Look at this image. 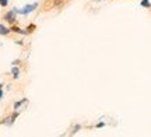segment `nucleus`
<instances>
[{
    "mask_svg": "<svg viewBox=\"0 0 151 137\" xmlns=\"http://www.w3.org/2000/svg\"><path fill=\"white\" fill-rule=\"evenodd\" d=\"M38 6H39L38 3H32V4L24 6V7H22V9H20V10H18V9H14V10H16V13H20V14H22V16H27V14H29V13H32V11L38 7Z\"/></svg>",
    "mask_w": 151,
    "mask_h": 137,
    "instance_id": "nucleus-1",
    "label": "nucleus"
},
{
    "mask_svg": "<svg viewBox=\"0 0 151 137\" xmlns=\"http://www.w3.org/2000/svg\"><path fill=\"white\" fill-rule=\"evenodd\" d=\"M16 14H17L16 10H10V11H7L4 16H3V18H4V20L9 22V24H16V21H17Z\"/></svg>",
    "mask_w": 151,
    "mask_h": 137,
    "instance_id": "nucleus-2",
    "label": "nucleus"
},
{
    "mask_svg": "<svg viewBox=\"0 0 151 137\" xmlns=\"http://www.w3.org/2000/svg\"><path fill=\"white\" fill-rule=\"evenodd\" d=\"M10 29L13 31V32H16V34H22V35H27V34H29L28 31H25V29H21L20 27H16L14 24H13V27H11Z\"/></svg>",
    "mask_w": 151,
    "mask_h": 137,
    "instance_id": "nucleus-3",
    "label": "nucleus"
},
{
    "mask_svg": "<svg viewBox=\"0 0 151 137\" xmlns=\"http://www.w3.org/2000/svg\"><path fill=\"white\" fill-rule=\"evenodd\" d=\"M10 32H11L10 28H7L6 25H3V24H0V35H1V37H6V35H9Z\"/></svg>",
    "mask_w": 151,
    "mask_h": 137,
    "instance_id": "nucleus-4",
    "label": "nucleus"
},
{
    "mask_svg": "<svg viewBox=\"0 0 151 137\" xmlns=\"http://www.w3.org/2000/svg\"><path fill=\"white\" fill-rule=\"evenodd\" d=\"M66 0H53L52 1V9H59V7H62V6L65 4Z\"/></svg>",
    "mask_w": 151,
    "mask_h": 137,
    "instance_id": "nucleus-5",
    "label": "nucleus"
},
{
    "mask_svg": "<svg viewBox=\"0 0 151 137\" xmlns=\"http://www.w3.org/2000/svg\"><path fill=\"white\" fill-rule=\"evenodd\" d=\"M11 74H13V78H18L20 77V69L17 66H14L11 69Z\"/></svg>",
    "mask_w": 151,
    "mask_h": 137,
    "instance_id": "nucleus-6",
    "label": "nucleus"
},
{
    "mask_svg": "<svg viewBox=\"0 0 151 137\" xmlns=\"http://www.w3.org/2000/svg\"><path fill=\"white\" fill-rule=\"evenodd\" d=\"M25 102H27V98H22L21 101H17L16 104H14V109L17 110V109H18V108H20V106H21L22 104H25Z\"/></svg>",
    "mask_w": 151,
    "mask_h": 137,
    "instance_id": "nucleus-7",
    "label": "nucleus"
},
{
    "mask_svg": "<svg viewBox=\"0 0 151 137\" xmlns=\"http://www.w3.org/2000/svg\"><path fill=\"white\" fill-rule=\"evenodd\" d=\"M141 6H143V7H147V9H150L151 7L150 0H141Z\"/></svg>",
    "mask_w": 151,
    "mask_h": 137,
    "instance_id": "nucleus-8",
    "label": "nucleus"
},
{
    "mask_svg": "<svg viewBox=\"0 0 151 137\" xmlns=\"http://www.w3.org/2000/svg\"><path fill=\"white\" fill-rule=\"evenodd\" d=\"M7 4H9V0H0V6L1 7H7Z\"/></svg>",
    "mask_w": 151,
    "mask_h": 137,
    "instance_id": "nucleus-9",
    "label": "nucleus"
},
{
    "mask_svg": "<svg viewBox=\"0 0 151 137\" xmlns=\"http://www.w3.org/2000/svg\"><path fill=\"white\" fill-rule=\"evenodd\" d=\"M80 125H77V126L74 127V129H73V132H71V134H74V133H77V130H80Z\"/></svg>",
    "mask_w": 151,
    "mask_h": 137,
    "instance_id": "nucleus-10",
    "label": "nucleus"
},
{
    "mask_svg": "<svg viewBox=\"0 0 151 137\" xmlns=\"http://www.w3.org/2000/svg\"><path fill=\"white\" fill-rule=\"evenodd\" d=\"M32 29H35V25H34V24H32V25H29V27L27 28L28 32H32Z\"/></svg>",
    "mask_w": 151,
    "mask_h": 137,
    "instance_id": "nucleus-11",
    "label": "nucleus"
},
{
    "mask_svg": "<svg viewBox=\"0 0 151 137\" xmlns=\"http://www.w3.org/2000/svg\"><path fill=\"white\" fill-rule=\"evenodd\" d=\"M1 87H3V85L0 84V99L3 98V88H1Z\"/></svg>",
    "mask_w": 151,
    "mask_h": 137,
    "instance_id": "nucleus-12",
    "label": "nucleus"
},
{
    "mask_svg": "<svg viewBox=\"0 0 151 137\" xmlns=\"http://www.w3.org/2000/svg\"><path fill=\"white\" fill-rule=\"evenodd\" d=\"M104 126H105V123H98L97 125V127H104Z\"/></svg>",
    "mask_w": 151,
    "mask_h": 137,
    "instance_id": "nucleus-13",
    "label": "nucleus"
}]
</instances>
